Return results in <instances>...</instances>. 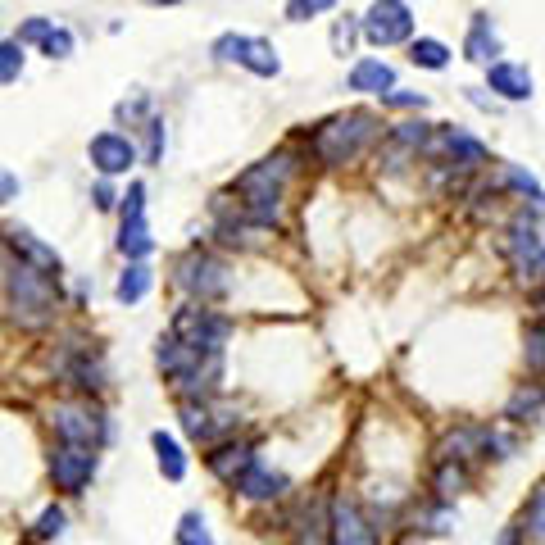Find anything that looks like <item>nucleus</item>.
<instances>
[{"instance_id":"40","label":"nucleus","mask_w":545,"mask_h":545,"mask_svg":"<svg viewBox=\"0 0 545 545\" xmlns=\"http://www.w3.org/2000/svg\"><path fill=\"white\" fill-rule=\"evenodd\" d=\"M387 105H409V109H423L427 100L423 96H414V91H391V96H382Z\"/></svg>"},{"instance_id":"33","label":"nucleus","mask_w":545,"mask_h":545,"mask_svg":"<svg viewBox=\"0 0 545 545\" xmlns=\"http://www.w3.org/2000/svg\"><path fill=\"white\" fill-rule=\"evenodd\" d=\"M41 50H46L50 60H69V55H73V32H69V28H55Z\"/></svg>"},{"instance_id":"10","label":"nucleus","mask_w":545,"mask_h":545,"mask_svg":"<svg viewBox=\"0 0 545 545\" xmlns=\"http://www.w3.org/2000/svg\"><path fill=\"white\" fill-rule=\"evenodd\" d=\"M505 255H509V264H514V273L523 282L545 278V241L536 237V228H527V218H518L514 228L505 232Z\"/></svg>"},{"instance_id":"16","label":"nucleus","mask_w":545,"mask_h":545,"mask_svg":"<svg viewBox=\"0 0 545 545\" xmlns=\"http://www.w3.org/2000/svg\"><path fill=\"white\" fill-rule=\"evenodd\" d=\"M5 237H10V250H19L23 264H28V268H37V273H46V278H50V273H60V255H55L50 246H41V241L32 237V232L10 228Z\"/></svg>"},{"instance_id":"34","label":"nucleus","mask_w":545,"mask_h":545,"mask_svg":"<svg viewBox=\"0 0 545 545\" xmlns=\"http://www.w3.org/2000/svg\"><path fill=\"white\" fill-rule=\"evenodd\" d=\"M50 32H55V19H28L19 28V46H23V41H41V46H46Z\"/></svg>"},{"instance_id":"41","label":"nucleus","mask_w":545,"mask_h":545,"mask_svg":"<svg viewBox=\"0 0 545 545\" xmlns=\"http://www.w3.org/2000/svg\"><path fill=\"white\" fill-rule=\"evenodd\" d=\"M96 209H114V187L109 182H96Z\"/></svg>"},{"instance_id":"4","label":"nucleus","mask_w":545,"mask_h":545,"mask_svg":"<svg viewBox=\"0 0 545 545\" xmlns=\"http://www.w3.org/2000/svg\"><path fill=\"white\" fill-rule=\"evenodd\" d=\"M169 337H178L182 346H191L196 355H205V359H223V346H228V318H218L214 309L187 305V309L173 314Z\"/></svg>"},{"instance_id":"20","label":"nucleus","mask_w":545,"mask_h":545,"mask_svg":"<svg viewBox=\"0 0 545 545\" xmlns=\"http://www.w3.org/2000/svg\"><path fill=\"white\" fill-rule=\"evenodd\" d=\"M500 50L496 32H491V19L486 14H473V28H468V41H464V55L473 64H491V55Z\"/></svg>"},{"instance_id":"25","label":"nucleus","mask_w":545,"mask_h":545,"mask_svg":"<svg viewBox=\"0 0 545 545\" xmlns=\"http://www.w3.org/2000/svg\"><path fill=\"white\" fill-rule=\"evenodd\" d=\"M505 182H509V187H514V191H523L527 200H532V205H536V214H541V209H545V191H541V182H536L532 173H523V169H514V164H509V169H505Z\"/></svg>"},{"instance_id":"12","label":"nucleus","mask_w":545,"mask_h":545,"mask_svg":"<svg viewBox=\"0 0 545 545\" xmlns=\"http://www.w3.org/2000/svg\"><path fill=\"white\" fill-rule=\"evenodd\" d=\"M50 477H55V486H60V491L78 496L82 486H87L91 477H96V450L60 446L55 455H50Z\"/></svg>"},{"instance_id":"30","label":"nucleus","mask_w":545,"mask_h":545,"mask_svg":"<svg viewBox=\"0 0 545 545\" xmlns=\"http://www.w3.org/2000/svg\"><path fill=\"white\" fill-rule=\"evenodd\" d=\"M541 400H545V391H541V387H532V391H518V396L509 400V409H505V414H509V418L536 414V409H541Z\"/></svg>"},{"instance_id":"42","label":"nucleus","mask_w":545,"mask_h":545,"mask_svg":"<svg viewBox=\"0 0 545 545\" xmlns=\"http://www.w3.org/2000/svg\"><path fill=\"white\" fill-rule=\"evenodd\" d=\"M500 545H518V536H514V532H505V541H500Z\"/></svg>"},{"instance_id":"17","label":"nucleus","mask_w":545,"mask_h":545,"mask_svg":"<svg viewBox=\"0 0 545 545\" xmlns=\"http://www.w3.org/2000/svg\"><path fill=\"white\" fill-rule=\"evenodd\" d=\"M237 491H241L246 500H278L282 491H287V477L273 473L268 464H259V459H255V464L246 468V477L237 482Z\"/></svg>"},{"instance_id":"18","label":"nucleus","mask_w":545,"mask_h":545,"mask_svg":"<svg viewBox=\"0 0 545 545\" xmlns=\"http://www.w3.org/2000/svg\"><path fill=\"white\" fill-rule=\"evenodd\" d=\"M396 87V69L382 60H359L350 69V91H373V96H391Z\"/></svg>"},{"instance_id":"2","label":"nucleus","mask_w":545,"mask_h":545,"mask_svg":"<svg viewBox=\"0 0 545 545\" xmlns=\"http://www.w3.org/2000/svg\"><path fill=\"white\" fill-rule=\"evenodd\" d=\"M5 300H10V318L19 327H46L55 314V287L46 273L28 264H5Z\"/></svg>"},{"instance_id":"32","label":"nucleus","mask_w":545,"mask_h":545,"mask_svg":"<svg viewBox=\"0 0 545 545\" xmlns=\"http://www.w3.org/2000/svg\"><path fill=\"white\" fill-rule=\"evenodd\" d=\"M355 37H359V23L341 19L337 28H332V50H337V55H350V50H355Z\"/></svg>"},{"instance_id":"13","label":"nucleus","mask_w":545,"mask_h":545,"mask_svg":"<svg viewBox=\"0 0 545 545\" xmlns=\"http://www.w3.org/2000/svg\"><path fill=\"white\" fill-rule=\"evenodd\" d=\"M87 155L105 178H119V173H128L132 164H137V146H132L123 132H100V137H91Z\"/></svg>"},{"instance_id":"24","label":"nucleus","mask_w":545,"mask_h":545,"mask_svg":"<svg viewBox=\"0 0 545 545\" xmlns=\"http://www.w3.org/2000/svg\"><path fill=\"white\" fill-rule=\"evenodd\" d=\"M409 60L418 64V69H446L450 64V46L436 37H418L414 46H409Z\"/></svg>"},{"instance_id":"27","label":"nucleus","mask_w":545,"mask_h":545,"mask_svg":"<svg viewBox=\"0 0 545 545\" xmlns=\"http://www.w3.org/2000/svg\"><path fill=\"white\" fill-rule=\"evenodd\" d=\"M323 532L332 536V518H323V509L300 518V545H323Z\"/></svg>"},{"instance_id":"22","label":"nucleus","mask_w":545,"mask_h":545,"mask_svg":"<svg viewBox=\"0 0 545 545\" xmlns=\"http://www.w3.org/2000/svg\"><path fill=\"white\" fill-rule=\"evenodd\" d=\"M446 150H450V159H455L459 169H477V164H486V150H482V141H473L468 132H459V128H446Z\"/></svg>"},{"instance_id":"5","label":"nucleus","mask_w":545,"mask_h":545,"mask_svg":"<svg viewBox=\"0 0 545 545\" xmlns=\"http://www.w3.org/2000/svg\"><path fill=\"white\" fill-rule=\"evenodd\" d=\"M214 55H218V60H228V64L250 69L255 78H278V73H282L278 50H273V41H264V37H241V32H228V37L214 41Z\"/></svg>"},{"instance_id":"38","label":"nucleus","mask_w":545,"mask_h":545,"mask_svg":"<svg viewBox=\"0 0 545 545\" xmlns=\"http://www.w3.org/2000/svg\"><path fill=\"white\" fill-rule=\"evenodd\" d=\"M396 141H405V146H423L427 123H396Z\"/></svg>"},{"instance_id":"19","label":"nucleus","mask_w":545,"mask_h":545,"mask_svg":"<svg viewBox=\"0 0 545 545\" xmlns=\"http://www.w3.org/2000/svg\"><path fill=\"white\" fill-rule=\"evenodd\" d=\"M250 464H255V450L250 446H218L214 455H209V473L223 477V482H232V486L246 477Z\"/></svg>"},{"instance_id":"15","label":"nucleus","mask_w":545,"mask_h":545,"mask_svg":"<svg viewBox=\"0 0 545 545\" xmlns=\"http://www.w3.org/2000/svg\"><path fill=\"white\" fill-rule=\"evenodd\" d=\"M486 82L491 91H500L505 100H532V73L523 64H509V60H496L486 69Z\"/></svg>"},{"instance_id":"3","label":"nucleus","mask_w":545,"mask_h":545,"mask_svg":"<svg viewBox=\"0 0 545 545\" xmlns=\"http://www.w3.org/2000/svg\"><path fill=\"white\" fill-rule=\"evenodd\" d=\"M377 137V119L355 109V114H337L314 132V155L323 164H350V159L364 155V146Z\"/></svg>"},{"instance_id":"7","label":"nucleus","mask_w":545,"mask_h":545,"mask_svg":"<svg viewBox=\"0 0 545 545\" xmlns=\"http://www.w3.org/2000/svg\"><path fill=\"white\" fill-rule=\"evenodd\" d=\"M119 250L141 264V259L155 250V237H150V223H146V187L132 182L128 196H123V232H119Z\"/></svg>"},{"instance_id":"31","label":"nucleus","mask_w":545,"mask_h":545,"mask_svg":"<svg viewBox=\"0 0 545 545\" xmlns=\"http://www.w3.org/2000/svg\"><path fill=\"white\" fill-rule=\"evenodd\" d=\"M523 346H527V364H532V368H545V327H541V323L527 327Z\"/></svg>"},{"instance_id":"23","label":"nucleus","mask_w":545,"mask_h":545,"mask_svg":"<svg viewBox=\"0 0 545 545\" xmlns=\"http://www.w3.org/2000/svg\"><path fill=\"white\" fill-rule=\"evenodd\" d=\"M150 282H155V273H150L146 264H128L119 287H114V296H119V305H137V300L150 291Z\"/></svg>"},{"instance_id":"9","label":"nucleus","mask_w":545,"mask_h":545,"mask_svg":"<svg viewBox=\"0 0 545 545\" xmlns=\"http://www.w3.org/2000/svg\"><path fill=\"white\" fill-rule=\"evenodd\" d=\"M50 427H55V436H60V446H82V450H96L109 432L105 418L82 409V405H60L55 414H50Z\"/></svg>"},{"instance_id":"14","label":"nucleus","mask_w":545,"mask_h":545,"mask_svg":"<svg viewBox=\"0 0 545 545\" xmlns=\"http://www.w3.org/2000/svg\"><path fill=\"white\" fill-rule=\"evenodd\" d=\"M332 545H377L373 527L355 500H332Z\"/></svg>"},{"instance_id":"28","label":"nucleus","mask_w":545,"mask_h":545,"mask_svg":"<svg viewBox=\"0 0 545 545\" xmlns=\"http://www.w3.org/2000/svg\"><path fill=\"white\" fill-rule=\"evenodd\" d=\"M64 532V509H41V518L37 523H32V536H37V541H55V536Z\"/></svg>"},{"instance_id":"37","label":"nucleus","mask_w":545,"mask_h":545,"mask_svg":"<svg viewBox=\"0 0 545 545\" xmlns=\"http://www.w3.org/2000/svg\"><path fill=\"white\" fill-rule=\"evenodd\" d=\"M323 10H332L327 0H291V5H287V19H309V14H323Z\"/></svg>"},{"instance_id":"6","label":"nucleus","mask_w":545,"mask_h":545,"mask_svg":"<svg viewBox=\"0 0 545 545\" xmlns=\"http://www.w3.org/2000/svg\"><path fill=\"white\" fill-rule=\"evenodd\" d=\"M178 287L205 305V300H218L223 291H228V273H223V264H218L214 255L191 250L187 259H178Z\"/></svg>"},{"instance_id":"35","label":"nucleus","mask_w":545,"mask_h":545,"mask_svg":"<svg viewBox=\"0 0 545 545\" xmlns=\"http://www.w3.org/2000/svg\"><path fill=\"white\" fill-rule=\"evenodd\" d=\"M436 491H441V496H459V491H464V473L446 464L441 473H436Z\"/></svg>"},{"instance_id":"29","label":"nucleus","mask_w":545,"mask_h":545,"mask_svg":"<svg viewBox=\"0 0 545 545\" xmlns=\"http://www.w3.org/2000/svg\"><path fill=\"white\" fill-rule=\"evenodd\" d=\"M19 69H23V46L19 41H5V46H0V82H14Z\"/></svg>"},{"instance_id":"26","label":"nucleus","mask_w":545,"mask_h":545,"mask_svg":"<svg viewBox=\"0 0 545 545\" xmlns=\"http://www.w3.org/2000/svg\"><path fill=\"white\" fill-rule=\"evenodd\" d=\"M178 545H214V536H209L205 518H200V514H182V523H178Z\"/></svg>"},{"instance_id":"36","label":"nucleus","mask_w":545,"mask_h":545,"mask_svg":"<svg viewBox=\"0 0 545 545\" xmlns=\"http://www.w3.org/2000/svg\"><path fill=\"white\" fill-rule=\"evenodd\" d=\"M527 527H532L536 536H545V486L532 496V505H527Z\"/></svg>"},{"instance_id":"8","label":"nucleus","mask_w":545,"mask_h":545,"mask_svg":"<svg viewBox=\"0 0 545 545\" xmlns=\"http://www.w3.org/2000/svg\"><path fill=\"white\" fill-rule=\"evenodd\" d=\"M364 37L373 46H400V41L414 37V10L400 0H377L364 14Z\"/></svg>"},{"instance_id":"39","label":"nucleus","mask_w":545,"mask_h":545,"mask_svg":"<svg viewBox=\"0 0 545 545\" xmlns=\"http://www.w3.org/2000/svg\"><path fill=\"white\" fill-rule=\"evenodd\" d=\"M159 150H164V123H150V146H146V159L155 164Z\"/></svg>"},{"instance_id":"1","label":"nucleus","mask_w":545,"mask_h":545,"mask_svg":"<svg viewBox=\"0 0 545 545\" xmlns=\"http://www.w3.org/2000/svg\"><path fill=\"white\" fill-rule=\"evenodd\" d=\"M291 182V155H268L259 164H250L237 178L241 191V214L255 223V228H273L282 214V191Z\"/></svg>"},{"instance_id":"21","label":"nucleus","mask_w":545,"mask_h":545,"mask_svg":"<svg viewBox=\"0 0 545 545\" xmlns=\"http://www.w3.org/2000/svg\"><path fill=\"white\" fill-rule=\"evenodd\" d=\"M150 446H155L159 473L169 477V482H182V477H187V455H182V446L173 441L169 432H155V436H150Z\"/></svg>"},{"instance_id":"11","label":"nucleus","mask_w":545,"mask_h":545,"mask_svg":"<svg viewBox=\"0 0 545 545\" xmlns=\"http://www.w3.org/2000/svg\"><path fill=\"white\" fill-rule=\"evenodd\" d=\"M178 418H182V427H187V436H196V441H214V436L232 432V427L241 423L237 409H214L209 400H182Z\"/></svg>"}]
</instances>
